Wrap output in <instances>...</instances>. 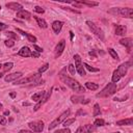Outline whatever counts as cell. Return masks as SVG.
Masks as SVG:
<instances>
[{
  "label": "cell",
  "mask_w": 133,
  "mask_h": 133,
  "mask_svg": "<svg viewBox=\"0 0 133 133\" xmlns=\"http://www.w3.org/2000/svg\"><path fill=\"white\" fill-rule=\"evenodd\" d=\"M74 122H75V118H66V119L63 121V126L64 127H68V126L72 125Z\"/></svg>",
  "instance_id": "cell-33"
},
{
  "label": "cell",
  "mask_w": 133,
  "mask_h": 133,
  "mask_svg": "<svg viewBox=\"0 0 133 133\" xmlns=\"http://www.w3.org/2000/svg\"><path fill=\"white\" fill-rule=\"evenodd\" d=\"M34 10L36 11V12H38V14H43L45 10H44V8H42L41 6H35L34 7Z\"/></svg>",
  "instance_id": "cell-39"
},
{
  "label": "cell",
  "mask_w": 133,
  "mask_h": 133,
  "mask_svg": "<svg viewBox=\"0 0 133 133\" xmlns=\"http://www.w3.org/2000/svg\"><path fill=\"white\" fill-rule=\"evenodd\" d=\"M4 44L6 47H14L15 42H12L11 39H6V41H4Z\"/></svg>",
  "instance_id": "cell-36"
},
{
  "label": "cell",
  "mask_w": 133,
  "mask_h": 133,
  "mask_svg": "<svg viewBox=\"0 0 133 133\" xmlns=\"http://www.w3.org/2000/svg\"><path fill=\"white\" fill-rule=\"evenodd\" d=\"M104 125H105V121L103 118H97L94 123L95 127H101V126H104Z\"/></svg>",
  "instance_id": "cell-26"
},
{
  "label": "cell",
  "mask_w": 133,
  "mask_h": 133,
  "mask_svg": "<svg viewBox=\"0 0 133 133\" xmlns=\"http://www.w3.org/2000/svg\"><path fill=\"white\" fill-rule=\"evenodd\" d=\"M7 27H8V25H6L5 23H1V22H0V31H1V30L6 29Z\"/></svg>",
  "instance_id": "cell-42"
},
{
  "label": "cell",
  "mask_w": 133,
  "mask_h": 133,
  "mask_svg": "<svg viewBox=\"0 0 133 133\" xmlns=\"http://www.w3.org/2000/svg\"><path fill=\"white\" fill-rule=\"evenodd\" d=\"M2 107H3V105H2V104H1V103H0V109H1V108H2Z\"/></svg>",
  "instance_id": "cell-52"
},
{
  "label": "cell",
  "mask_w": 133,
  "mask_h": 133,
  "mask_svg": "<svg viewBox=\"0 0 133 133\" xmlns=\"http://www.w3.org/2000/svg\"><path fill=\"white\" fill-rule=\"evenodd\" d=\"M89 55H90V56L92 55V56H95V57H96V53H95V51H90V52H89Z\"/></svg>",
  "instance_id": "cell-48"
},
{
  "label": "cell",
  "mask_w": 133,
  "mask_h": 133,
  "mask_svg": "<svg viewBox=\"0 0 133 133\" xmlns=\"http://www.w3.org/2000/svg\"><path fill=\"white\" fill-rule=\"evenodd\" d=\"M0 125H6V118L2 115H0Z\"/></svg>",
  "instance_id": "cell-41"
},
{
  "label": "cell",
  "mask_w": 133,
  "mask_h": 133,
  "mask_svg": "<svg viewBox=\"0 0 133 133\" xmlns=\"http://www.w3.org/2000/svg\"><path fill=\"white\" fill-rule=\"evenodd\" d=\"M19 133H34L33 131H28V130H21Z\"/></svg>",
  "instance_id": "cell-47"
},
{
  "label": "cell",
  "mask_w": 133,
  "mask_h": 133,
  "mask_svg": "<svg viewBox=\"0 0 133 133\" xmlns=\"http://www.w3.org/2000/svg\"><path fill=\"white\" fill-rule=\"evenodd\" d=\"M9 95H10V97H11V98H15V97H16V94H15V92H10Z\"/></svg>",
  "instance_id": "cell-49"
},
{
  "label": "cell",
  "mask_w": 133,
  "mask_h": 133,
  "mask_svg": "<svg viewBox=\"0 0 133 133\" xmlns=\"http://www.w3.org/2000/svg\"><path fill=\"white\" fill-rule=\"evenodd\" d=\"M41 105H42V103H41V102H38V103H37V104H36V105H35V106L33 107V109H34V111H36V110H38V108L41 107Z\"/></svg>",
  "instance_id": "cell-45"
},
{
  "label": "cell",
  "mask_w": 133,
  "mask_h": 133,
  "mask_svg": "<svg viewBox=\"0 0 133 133\" xmlns=\"http://www.w3.org/2000/svg\"><path fill=\"white\" fill-rule=\"evenodd\" d=\"M69 71H70V73L72 74V75H75V73H76V69H75V65L74 64H69Z\"/></svg>",
  "instance_id": "cell-37"
},
{
  "label": "cell",
  "mask_w": 133,
  "mask_h": 133,
  "mask_svg": "<svg viewBox=\"0 0 133 133\" xmlns=\"http://www.w3.org/2000/svg\"><path fill=\"white\" fill-rule=\"evenodd\" d=\"M78 3H80L81 5H87V6H97L99 3L98 2H94V1H77Z\"/></svg>",
  "instance_id": "cell-23"
},
{
  "label": "cell",
  "mask_w": 133,
  "mask_h": 133,
  "mask_svg": "<svg viewBox=\"0 0 133 133\" xmlns=\"http://www.w3.org/2000/svg\"><path fill=\"white\" fill-rule=\"evenodd\" d=\"M64 47H65V41L64 39H61L60 42H58V44L56 45V48H55V56L56 57H58L62 54Z\"/></svg>",
  "instance_id": "cell-10"
},
{
  "label": "cell",
  "mask_w": 133,
  "mask_h": 133,
  "mask_svg": "<svg viewBox=\"0 0 133 133\" xmlns=\"http://www.w3.org/2000/svg\"><path fill=\"white\" fill-rule=\"evenodd\" d=\"M52 89L53 88H50V90H47V91H45V94H44V96H43V99H42V103H44V102H47L48 100H49V98H50V96H51V94H52Z\"/></svg>",
  "instance_id": "cell-22"
},
{
  "label": "cell",
  "mask_w": 133,
  "mask_h": 133,
  "mask_svg": "<svg viewBox=\"0 0 133 133\" xmlns=\"http://www.w3.org/2000/svg\"><path fill=\"white\" fill-rule=\"evenodd\" d=\"M100 113H101V110H100L99 104H95V106H94V116H97Z\"/></svg>",
  "instance_id": "cell-30"
},
{
  "label": "cell",
  "mask_w": 133,
  "mask_h": 133,
  "mask_svg": "<svg viewBox=\"0 0 133 133\" xmlns=\"http://www.w3.org/2000/svg\"><path fill=\"white\" fill-rule=\"evenodd\" d=\"M116 92V85L115 83H108L100 92L97 94L98 98H107L109 96H112L113 94Z\"/></svg>",
  "instance_id": "cell-3"
},
{
  "label": "cell",
  "mask_w": 133,
  "mask_h": 133,
  "mask_svg": "<svg viewBox=\"0 0 133 133\" xmlns=\"http://www.w3.org/2000/svg\"><path fill=\"white\" fill-rule=\"evenodd\" d=\"M2 76H3V74H1V73H0V78H1Z\"/></svg>",
  "instance_id": "cell-53"
},
{
  "label": "cell",
  "mask_w": 133,
  "mask_h": 133,
  "mask_svg": "<svg viewBox=\"0 0 133 133\" xmlns=\"http://www.w3.org/2000/svg\"><path fill=\"white\" fill-rule=\"evenodd\" d=\"M95 130H96V127H95L94 125L87 124V125L80 126V127L76 130L75 133H91V132H94Z\"/></svg>",
  "instance_id": "cell-9"
},
{
  "label": "cell",
  "mask_w": 133,
  "mask_h": 133,
  "mask_svg": "<svg viewBox=\"0 0 133 133\" xmlns=\"http://www.w3.org/2000/svg\"><path fill=\"white\" fill-rule=\"evenodd\" d=\"M0 10H1V5H0Z\"/></svg>",
  "instance_id": "cell-56"
},
{
  "label": "cell",
  "mask_w": 133,
  "mask_h": 133,
  "mask_svg": "<svg viewBox=\"0 0 133 133\" xmlns=\"http://www.w3.org/2000/svg\"><path fill=\"white\" fill-rule=\"evenodd\" d=\"M133 124V118L132 117H129V118H125V119H121V121H117L116 122V125L117 126H131Z\"/></svg>",
  "instance_id": "cell-18"
},
{
  "label": "cell",
  "mask_w": 133,
  "mask_h": 133,
  "mask_svg": "<svg viewBox=\"0 0 133 133\" xmlns=\"http://www.w3.org/2000/svg\"><path fill=\"white\" fill-rule=\"evenodd\" d=\"M33 49L37 52V53H42L43 52V49L41 48V47H38V46H36V45H33Z\"/></svg>",
  "instance_id": "cell-40"
},
{
  "label": "cell",
  "mask_w": 133,
  "mask_h": 133,
  "mask_svg": "<svg viewBox=\"0 0 133 133\" xmlns=\"http://www.w3.org/2000/svg\"><path fill=\"white\" fill-rule=\"evenodd\" d=\"M1 66H2V64H1V63H0V68H1Z\"/></svg>",
  "instance_id": "cell-54"
},
{
  "label": "cell",
  "mask_w": 133,
  "mask_h": 133,
  "mask_svg": "<svg viewBox=\"0 0 133 133\" xmlns=\"http://www.w3.org/2000/svg\"><path fill=\"white\" fill-rule=\"evenodd\" d=\"M2 66H3V70H4V72H7V71H9V70H10V69L14 66V63H12V62H7V63L3 64Z\"/></svg>",
  "instance_id": "cell-31"
},
{
  "label": "cell",
  "mask_w": 133,
  "mask_h": 133,
  "mask_svg": "<svg viewBox=\"0 0 133 133\" xmlns=\"http://www.w3.org/2000/svg\"><path fill=\"white\" fill-rule=\"evenodd\" d=\"M130 65H131V62H125V63H122L116 70H114V71H113V74H112V78H111L112 82L115 83V82H117L122 77H124V76L126 75L127 70H128V68H129Z\"/></svg>",
  "instance_id": "cell-2"
},
{
  "label": "cell",
  "mask_w": 133,
  "mask_h": 133,
  "mask_svg": "<svg viewBox=\"0 0 133 133\" xmlns=\"http://www.w3.org/2000/svg\"><path fill=\"white\" fill-rule=\"evenodd\" d=\"M18 54L22 57H29V56H31V50L28 47H22L20 49V51L18 52Z\"/></svg>",
  "instance_id": "cell-16"
},
{
  "label": "cell",
  "mask_w": 133,
  "mask_h": 133,
  "mask_svg": "<svg viewBox=\"0 0 133 133\" xmlns=\"http://www.w3.org/2000/svg\"><path fill=\"white\" fill-rule=\"evenodd\" d=\"M70 33H71V39H73V36H74V34H73V32H72V31H70Z\"/></svg>",
  "instance_id": "cell-51"
},
{
  "label": "cell",
  "mask_w": 133,
  "mask_h": 133,
  "mask_svg": "<svg viewBox=\"0 0 133 133\" xmlns=\"http://www.w3.org/2000/svg\"><path fill=\"white\" fill-rule=\"evenodd\" d=\"M76 72H77L80 76H85V75H86V73H85V71H84V69H83V64H81L80 66L76 68Z\"/></svg>",
  "instance_id": "cell-27"
},
{
  "label": "cell",
  "mask_w": 133,
  "mask_h": 133,
  "mask_svg": "<svg viewBox=\"0 0 133 133\" xmlns=\"http://www.w3.org/2000/svg\"><path fill=\"white\" fill-rule=\"evenodd\" d=\"M127 32V27L125 25H117L115 28V34L116 35H125Z\"/></svg>",
  "instance_id": "cell-17"
},
{
  "label": "cell",
  "mask_w": 133,
  "mask_h": 133,
  "mask_svg": "<svg viewBox=\"0 0 133 133\" xmlns=\"http://www.w3.org/2000/svg\"><path fill=\"white\" fill-rule=\"evenodd\" d=\"M113 133H119V132H113Z\"/></svg>",
  "instance_id": "cell-55"
},
{
  "label": "cell",
  "mask_w": 133,
  "mask_h": 133,
  "mask_svg": "<svg viewBox=\"0 0 133 133\" xmlns=\"http://www.w3.org/2000/svg\"><path fill=\"white\" fill-rule=\"evenodd\" d=\"M63 26V23L61 21H54L52 23V29L55 33H59L61 31V28Z\"/></svg>",
  "instance_id": "cell-15"
},
{
  "label": "cell",
  "mask_w": 133,
  "mask_h": 133,
  "mask_svg": "<svg viewBox=\"0 0 133 133\" xmlns=\"http://www.w3.org/2000/svg\"><path fill=\"white\" fill-rule=\"evenodd\" d=\"M8 114H9V111H8V110H6V111L4 112V115H8Z\"/></svg>",
  "instance_id": "cell-50"
},
{
  "label": "cell",
  "mask_w": 133,
  "mask_h": 133,
  "mask_svg": "<svg viewBox=\"0 0 133 133\" xmlns=\"http://www.w3.org/2000/svg\"><path fill=\"white\" fill-rule=\"evenodd\" d=\"M119 43H121L122 45H124V46L127 47L128 52L131 51V48H132V45H133V41H132V38H130V37H125V38H122V39L119 41Z\"/></svg>",
  "instance_id": "cell-14"
},
{
  "label": "cell",
  "mask_w": 133,
  "mask_h": 133,
  "mask_svg": "<svg viewBox=\"0 0 133 133\" xmlns=\"http://www.w3.org/2000/svg\"><path fill=\"white\" fill-rule=\"evenodd\" d=\"M44 94H45V91H39V92H36V94L32 95L31 99H32L34 102H37V103H38V102H41V101H42ZM41 103H42V102H41Z\"/></svg>",
  "instance_id": "cell-20"
},
{
  "label": "cell",
  "mask_w": 133,
  "mask_h": 133,
  "mask_svg": "<svg viewBox=\"0 0 133 133\" xmlns=\"http://www.w3.org/2000/svg\"><path fill=\"white\" fill-rule=\"evenodd\" d=\"M86 24L88 25V27H89V29L91 30L92 33H95L100 39L104 41V33H103V31H102V29H101L100 27H98V26H97L94 22H91V21H86Z\"/></svg>",
  "instance_id": "cell-7"
},
{
  "label": "cell",
  "mask_w": 133,
  "mask_h": 133,
  "mask_svg": "<svg viewBox=\"0 0 133 133\" xmlns=\"http://www.w3.org/2000/svg\"><path fill=\"white\" fill-rule=\"evenodd\" d=\"M71 101L72 103H83V97L82 96H72L71 97Z\"/></svg>",
  "instance_id": "cell-21"
},
{
  "label": "cell",
  "mask_w": 133,
  "mask_h": 133,
  "mask_svg": "<svg viewBox=\"0 0 133 133\" xmlns=\"http://www.w3.org/2000/svg\"><path fill=\"white\" fill-rule=\"evenodd\" d=\"M48 68H49V64H48V63H45L43 66H41V68L38 69V73H39V74L44 73L45 71H47V70H48Z\"/></svg>",
  "instance_id": "cell-35"
},
{
  "label": "cell",
  "mask_w": 133,
  "mask_h": 133,
  "mask_svg": "<svg viewBox=\"0 0 133 133\" xmlns=\"http://www.w3.org/2000/svg\"><path fill=\"white\" fill-rule=\"evenodd\" d=\"M110 12H113L115 15H119L122 17H126V18H133V9L130 7H125V8H113L110 10Z\"/></svg>",
  "instance_id": "cell-4"
},
{
  "label": "cell",
  "mask_w": 133,
  "mask_h": 133,
  "mask_svg": "<svg viewBox=\"0 0 133 133\" xmlns=\"http://www.w3.org/2000/svg\"><path fill=\"white\" fill-rule=\"evenodd\" d=\"M5 34H6V36H8V37H10V38H12V39H18V38H19L18 35H17V33H15V32H12V31H6Z\"/></svg>",
  "instance_id": "cell-28"
},
{
  "label": "cell",
  "mask_w": 133,
  "mask_h": 133,
  "mask_svg": "<svg viewBox=\"0 0 133 133\" xmlns=\"http://www.w3.org/2000/svg\"><path fill=\"white\" fill-rule=\"evenodd\" d=\"M29 128L33 131V132H42L44 130V123L41 121H35V122H30L28 124Z\"/></svg>",
  "instance_id": "cell-8"
},
{
  "label": "cell",
  "mask_w": 133,
  "mask_h": 133,
  "mask_svg": "<svg viewBox=\"0 0 133 133\" xmlns=\"http://www.w3.org/2000/svg\"><path fill=\"white\" fill-rule=\"evenodd\" d=\"M70 112H71V111H70L69 109L64 110V111H63V112H62V113H61V114H60L58 117H56V118H55V119H54V121H53V122H52V123L49 125V130L54 129V128H55V127H57V126H58L60 123H62L64 119H66V117L70 115Z\"/></svg>",
  "instance_id": "cell-5"
},
{
  "label": "cell",
  "mask_w": 133,
  "mask_h": 133,
  "mask_svg": "<svg viewBox=\"0 0 133 133\" xmlns=\"http://www.w3.org/2000/svg\"><path fill=\"white\" fill-rule=\"evenodd\" d=\"M108 53L111 55L112 58H114V59H116V60L118 59V55H117V53H116L112 48H109V49H108Z\"/></svg>",
  "instance_id": "cell-29"
},
{
  "label": "cell",
  "mask_w": 133,
  "mask_h": 133,
  "mask_svg": "<svg viewBox=\"0 0 133 133\" xmlns=\"http://www.w3.org/2000/svg\"><path fill=\"white\" fill-rule=\"evenodd\" d=\"M85 86H86L88 89H90V90H96V89L99 88V85L96 84V83H92V82H86V83H85Z\"/></svg>",
  "instance_id": "cell-24"
},
{
  "label": "cell",
  "mask_w": 133,
  "mask_h": 133,
  "mask_svg": "<svg viewBox=\"0 0 133 133\" xmlns=\"http://www.w3.org/2000/svg\"><path fill=\"white\" fill-rule=\"evenodd\" d=\"M21 77H22V73H21V72H16V73H11V74L6 75L5 78H4V80H5L6 82H10V81H16V80H18V79L21 78Z\"/></svg>",
  "instance_id": "cell-11"
},
{
  "label": "cell",
  "mask_w": 133,
  "mask_h": 133,
  "mask_svg": "<svg viewBox=\"0 0 133 133\" xmlns=\"http://www.w3.org/2000/svg\"><path fill=\"white\" fill-rule=\"evenodd\" d=\"M5 6L7 8L11 9V10H18V11L19 10H22V8H23V5L20 4V3H18V2H8V3L5 4Z\"/></svg>",
  "instance_id": "cell-12"
},
{
  "label": "cell",
  "mask_w": 133,
  "mask_h": 133,
  "mask_svg": "<svg viewBox=\"0 0 133 133\" xmlns=\"http://www.w3.org/2000/svg\"><path fill=\"white\" fill-rule=\"evenodd\" d=\"M80 114H82V115H85V114H86V112L80 109V110H78V111H77V113H76V115L78 116V115H80Z\"/></svg>",
  "instance_id": "cell-43"
},
{
  "label": "cell",
  "mask_w": 133,
  "mask_h": 133,
  "mask_svg": "<svg viewBox=\"0 0 133 133\" xmlns=\"http://www.w3.org/2000/svg\"><path fill=\"white\" fill-rule=\"evenodd\" d=\"M88 71H90V72H99V69H96V68H94V66H91V65H89V64H87V63H84L83 64Z\"/></svg>",
  "instance_id": "cell-34"
},
{
  "label": "cell",
  "mask_w": 133,
  "mask_h": 133,
  "mask_svg": "<svg viewBox=\"0 0 133 133\" xmlns=\"http://www.w3.org/2000/svg\"><path fill=\"white\" fill-rule=\"evenodd\" d=\"M30 17H31L30 12H29V11H27V10H25V9L19 10V11L17 12V18L22 19V20H29V19H30Z\"/></svg>",
  "instance_id": "cell-13"
},
{
  "label": "cell",
  "mask_w": 133,
  "mask_h": 133,
  "mask_svg": "<svg viewBox=\"0 0 133 133\" xmlns=\"http://www.w3.org/2000/svg\"><path fill=\"white\" fill-rule=\"evenodd\" d=\"M74 60H75V69L78 68V66H80V65L82 64V63H81V57H80V55L75 54V55H74Z\"/></svg>",
  "instance_id": "cell-25"
},
{
  "label": "cell",
  "mask_w": 133,
  "mask_h": 133,
  "mask_svg": "<svg viewBox=\"0 0 133 133\" xmlns=\"http://www.w3.org/2000/svg\"><path fill=\"white\" fill-rule=\"evenodd\" d=\"M64 71H65V69H63V70L59 73V78H60V80H61L64 84H66L70 88H72L74 91H77V92H84V91H85V88H84L77 80H75L74 78H71V77L64 75Z\"/></svg>",
  "instance_id": "cell-1"
},
{
  "label": "cell",
  "mask_w": 133,
  "mask_h": 133,
  "mask_svg": "<svg viewBox=\"0 0 133 133\" xmlns=\"http://www.w3.org/2000/svg\"><path fill=\"white\" fill-rule=\"evenodd\" d=\"M31 56H32V57H39V53L33 51V52H31Z\"/></svg>",
  "instance_id": "cell-44"
},
{
  "label": "cell",
  "mask_w": 133,
  "mask_h": 133,
  "mask_svg": "<svg viewBox=\"0 0 133 133\" xmlns=\"http://www.w3.org/2000/svg\"><path fill=\"white\" fill-rule=\"evenodd\" d=\"M54 133H71V130L68 128H64V129H59V130L55 131Z\"/></svg>",
  "instance_id": "cell-38"
},
{
  "label": "cell",
  "mask_w": 133,
  "mask_h": 133,
  "mask_svg": "<svg viewBox=\"0 0 133 133\" xmlns=\"http://www.w3.org/2000/svg\"><path fill=\"white\" fill-rule=\"evenodd\" d=\"M27 38H28V41L29 42H31V43H35L36 42V37L34 36V35H32V34H30V33H27L26 32V35H25Z\"/></svg>",
  "instance_id": "cell-32"
},
{
  "label": "cell",
  "mask_w": 133,
  "mask_h": 133,
  "mask_svg": "<svg viewBox=\"0 0 133 133\" xmlns=\"http://www.w3.org/2000/svg\"><path fill=\"white\" fill-rule=\"evenodd\" d=\"M17 32L21 33L22 35H26V32H25V31H23V30H21V29H19V28H17Z\"/></svg>",
  "instance_id": "cell-46"
},
{
  "label": "cell",
  "mask_w": 133,
  "mask_h": 133,
  "mask_svg": "<svg viewBox=\"0 0 133 133\" xmlns=\"http://www.w3.org/2000/svg\"><path fill=\"white\" fill-rule=\"evenodd\" d=\"M41 78V74L39 73H36V74H33V75H30L29 77H26V78H22L20 80H16L15 84H26V83H33V82H36V80H38Z\"/></svg>",
  "instance_id": "cell-6"
},
{
  "label": "cell",
  "mask_w": 133,
  "mask_h": 133,
  "mask_svg": "<svg viewBox=\"0 0 133 133\" xmlns=\"http://www.w3.org/2000/svg\"><path fill=\"white\" fill-rule=\"evenodd\" d=\"M34 19H35L37 25H38L41 28H47V27H48V24H47V22H46L44 19H42V18H39V17H34Z\"/></svg>",
  "instance_id": "cell-19"
}]
</instances>
